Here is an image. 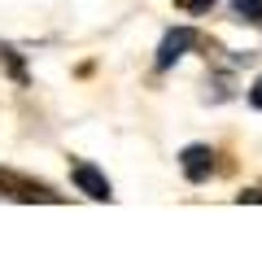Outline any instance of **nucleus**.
Returning a JSON list of instances; mask_svg holds the SVG:
<instances>
[{
  "label": "nucleus",
  "instance_id": "obj_1",
  "mask_svg": "<svg viewBox=\"0 0 262 262\" xmlns=\"http://www.w3.org/2000/svg\"><path fill=\"white\" fill-rule=\"evenodd\" d=\"M0 192H9L13 201H61V192H53L48 184H35V179L18 175V170H0Z\"/></svg>",
  "mask_w": 262,
  "mask_h": 262
},
{
  "label": "nucleus",
  "instance_id": "obj_2",
  "mask_svg": "<svg viewBox=\"0 0 262 262\" xmlns=\"http://www.w3.org/2000/svg\"><path fill=\"white\" fill-rule=\"evenodd\" d=\"M179 166H184V175L192 179V184H206L210 170H214V153H210L206 144H188V149L179 153Z\"/></svg>",
  "mask_w": 262,
  "mask_h": 262
},
{
  "label": "nucleus",
  "instance_id": "obj_3",
  "mask_svg": "<svg viewBox=\"0 0 262 262\" xmlns=\"http://www.w3.org/2000/svg\"><path fill=\"white\" fill-rule=\"evenodd\" d=\"M75 188H79V192H88L92 201H114L110 179H105L96 166H88V162H79V166H75Z\"/></svg>",
  "mask_w": 262,
  "mask_h": 262
},
{
  "label": "nucleus",
  "instance_id": "obj_4",
  "mask_svg": "<svg viewBox=\"0 0 262 262\" xmlns=\"http://www.w3.org/2000/svg\"><path fill=\"white\" fill-rule=\"evenodd\" d=\"M192 44H196V35H192L188 27L170 31V35L162 39V48H158V70H170V66H175V61H179V57H184Z\"/></svg>",
  "mask_w": 262,
  "mask_h": 262
},
{
  "label": "nucleus",
  "instance_id": "obj_5",
  "mask_svg": "<svg viewBox=\"0 0 262 262\" xmlns=\"http://www.w3.org/2000/svg\"><path fill=\"white\" fill-rule=\"evenodd\" d=\"M232 13L241 22H262V0H232Z\"/></svg>",
  "mask_w": 262,
  "mask_h": 262
},
{
  "label": "nucleus",
  "instance_id": "obj_6",
  "mask_svg": "<svg viewBox=\"0 0 262 262\" xmlns=\"http://www.w3.org/2000/svg\"><path fill=\"white\" fill-rule=\"evenodd\" d=\"M0 61H5V66L13 70V79H27V70H22V61L13 57V48H9V44H0Z\"/></svg>",
  "mask_w": 262,
  "mask_h": 262
},
{
  "label": "nucleus",
  "instance_id": "obj_7",
  "mask_svg": "<svg viewBox=\"0 0 262 262\" xmlns=\"http://www.w3.org/2000/svg\"><path fill=\"white\" fill-rule=\"evenodd\" d=\"M175 5H179V9H188V13H206L214 0H175Z\"/></svg>",
  "mask_w": 262,
  "mask_h": 262
},
{
  "label": "nucleus",
  "instance_id": "obj_8",
  "mask_svg": "<svg viewBox=\"0 0 262 262\" xmlns=\"http://www.w3.org/2000/svg\"><path fill=\"white\" fill-rule=\"evenodd\" d=\"M236 201H241V206H245V201H253V206H262V188H245V192L236 196Z\"/></svg>",
  "mask_w": 262,
  "mask_h": 262
},
{
  "label": "nucleus",
  "instance_id": "obj_9",
  "mask_svg": "<svg viewBox=\"0 0 262 262\" xmlns=\"http://www.w3.org/2000/svg\"><path fill=\"white\" fill-rule=\"evenodd\" d=\"M249 105H253V110H262V79L249 88Z\"/></svg>",
  "mask_w": 262,
  "mask_h": 262
}]
</instances>
